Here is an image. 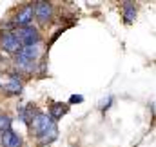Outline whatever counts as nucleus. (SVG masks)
I'll use <instances>...</instances> for the list:
<instances>
[{"label":"nucleus","instance_id":"1","mask_svg":"<svg viewBox=\"0 0 156 147\" xmlns=\"http://www.w3.org/2000/svg\"><path fill=\"white\" fill-rule=\"evenodd\" d=\"M29 127H31V133L37 136V140H38L42 145H49V144H53V142L56 140V136H58L56 122H55L49 114L40 113V111L35 114V118L31 120Z\"/></svg>","mask_w":156,"mask_h":147},{"label":"nucleus","instance_id":"2","mask_svg":"<svg viewBox=\"0 0 156 147\" xmlns=\"http://www.w3.org/2000/svg\"><path fill=\"white\" fill-rule=\"evenodd\" d=\"M18 42L22 44V47L26 45H37L40 42V31L38 27H35L33 24L31 26H26V27H16V31H13Z\"/></svg>","mask_w":156,"mask_h":147},{"label":"nucleus","instance_id":"3","mask_svg":"<svg viewBox=\"0 0 156 147\" xmlns=\"http://www.w3.org/2000/svg\"><path fill=\"white\" fill-rule=\"evenodd\" d=\"M33 11H35V18L40 24H49L53 20V4L51 2H35L33 4Z\"/></svg>","mask_w":156,"mask_h":147},{"label":"nucleus","instance_id":"4","mask_svg":"<svg viewBox=\"0 0 156 147\" xmlns=\"http://www.w3.org/2000/svg\"><path fill=\"white\" fill-rule=\"evenodd\" d=\"M33 18H35L33 4H26V5H24L22 9H18V13L15 15V18H13V26H18V27L31 26V24H33Z\"/></svg>","mask_w":156,"mask_h":147},{"label":"nucleus","instance_id":"5","mask_svg":"<svg viewBox=\"0 0 156 147\" xmlns=\"http://www.w3.org/2000/svg\"><path fill=\"white\" fill-rule=\"evenodd\" d=\"M0 45H2V49H4L5 53H9V55H16V53L22 49V44L18 42V38H16V35H15L13 31H7V33L2 35Z\"/></svg>","mask_w":156,"mask_h":147},{"label":"nucleus","instance_id":"6","mask_svg":"<svg viewBox=\"0 0 156 147\" xmlns=\"http://www.w3.org/2000/svg\"><path fill=\"white\" fill-rule=\"evenodd\" d=\"M40 55H42V47H40V44H37V45H26V47H22L16 53V58L26 60V62H37L40 58Z\"/></svg>","mask_w":156,"mask_h":147},{"label":"nucleus","instance_id":"7","mask_svg":"<svg viewBox=\"0 0 156 147\" xmlns=\"http://www.w3.org/2000/svg\"><path fill=\"white\" fill-rule=\"evenodd\" d=\"M0 145L2 147H22V136L13 129L0 133Z\"/></svg>","mask_w":156,"mask_h":147},{"label":"nucleus","instance_id":"8","mask_svg":"<svg viewBox=\"0 0 156 147\" xmlns=\"http://www.w3.org/2000/svg\"><path fill=\"white\" fill-rule=\"evenodd\" d=\"M37 113H38V111H37V106H35V104H27V106H20V107H18V116H20V120H22L26 125L31 124V120L35 118Z\"/></svg>","mask_w":156,"mask_h":147},{"label":"nucleus","instance_id":"9","mask_svg":"<svg viewBox=\"0 0 156 147\" xmlns=\"http://www.w3.org/2000/svg\"><path fill=\"white\" fill-rule=\"evenodd\" d=\"M67 111H69V104L53 102V104H51V107H49V116L56 122V120H60L64 114H67Z\"/></svg>","mask_w":156,"mask_h":147},{"label":"nucleus","instance_id":"10","mask_svg":"<svg viewBox=\"0 0 156 147\" xmlns=\"http://www.w3.org/2000/svg\"><path fill=\"white\" fill-rule=\"evenodd\" d=\"M4 89L7 91V95H20V93H22V89H24L20 76L11 74V76H9V82L5 84V87H4Z\"/></svg>","mask_w":156,"mask_h":147},{"label":"nucleus","instance_id":"11","mask_svg":"<svg viewBox=\"0 0 156 147\" xmlns=\"http://www.w3.org/2000/svg\"><path fill=\"white\" fill-rule=\"evenodd\" d=\"M122 15L125 24H133L136 18V4L134 2H123L122 4Z\"/></svg>","mask_w":156,"mask_h":147},{"label":"nucleus","instance_id":"12","mask_svg":"<svg viewBox=\"0 0 156 147\" xmlns=\"http://www.w3.org/2000/svg\"><path fill=\"white\" fill-rule=\"evenodd\" d=\"M15 66H16V69L24 71V73H33L37 69V62H26L20 58H15Z\"/></svg>","mask_w":156,"mask_h":147},{"label":"nucleus","instance_id":"13","mask_svg":"<svg viewBox=\"0 0 156 147\" xmlns=\"http://www.w3.org/2000/svg\"><path fill=\"white\" fill-rule=\"evenodd\" d=\"M11 124H13L11 116H9V114H5V113H0V133L9 131V129H11Z\"/></svg>","mask_w":156,"mask_h":147},{"label":"nucleus","instance_id":"14","mask_svg":"<svg viewBox=\"0 0 156 147\" xmlns=\"http://www.w3.org/2000/svg\"><path fill=\"white\" fill-rule=\"evenodd\" d=\"M111 104H113V96L109 95L107 98H104V100L100 102V106H98V107H100V111H107L109 107H111Z\"/></svg>","mask_w":156,"mask_h":147},{"label":"nucleus","instance_id":"15","mask_svg":"<svg viewBox=\"0 0 156 147\" xmlns=\"http://www.w3.org/2000/svg\"><path fill=\"white\" fill-rule=\"evenodd\" d=\"M69 102H71V104H80V102H83V96H80V95H73Z\"/></svg>","mask_w":156,"mask_h":147}]
</instances>
